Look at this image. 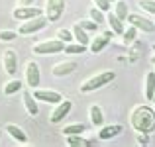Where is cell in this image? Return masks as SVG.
<instances>
[{
  "instance_id": "d6986e66",
  "label": "cell",
  "mask_w": 155,
  "mask_h": 147,
  "mask_svg": "<svg viewBox=\"0 0 155 147\" xmlns=\"http://www.w3.org/2000/svg\"><path fill=\"white\" fill-rule=\"evenodd\" d=\"M128 61L130 63H136L137 59L141 57V53H143V43L137 41V39H134L132 43H128Z\"/></svg>"
},
{
  "instance_id": "ffe728a7",
  "label": "cell",
  "mask_w": 155,
  "mask_h": 147,
  "mask_svg": "<svg viewBox=\"0 0 155 147\" xmlns=\"http://www.w3.org/2000/svg\"><path fill=\"white\" fill-rule=\"evenodd\" d=\"M106 24H108V28L112 30V34L120 35L122 31H124V22H122L120 18H118L116 14H114L112 10H108V16H106Z\"/></svg>"
},
{
  "instance_id": "ba28073f",
  "label": "cell",
  "mask_w": 155,
  "mask_h": 147,
  "mask_svg": "<svg viewBox=\"0 0 155 147\" xmlns=\"http://www.w3.org/2000/svg\"><path fill=\"white\" fill-rule=\"evenodd\" d=\"M24 79H26V84L30 88H38L39 83H41V73H39V65L35 61H30L26 65V73H24Z\"/></svg>"
},
{
  "instance_id": "3957f363",
  "label": "cell",
  "mask_w": 155,
  "mask_h": 147,
  "mask_svg": "<svg viewBox=\"0 0 155 147\" xmlns=\"http://www.w3.org/2000/svg\"><path fill=\"white\" fill-rule=\"evenodd\" d=\"M45 26H47V18L41 14V16H35V18H30V20H24V22H20L18 34H20V35H31V34H38V31H41Z\"/></svg>"
},
{
  "instance_id": "30bf717a",
  "label": "cell",
  "mask_w": 155,
  "mask_h": 147,
  "mask_svg": "<svg viewBox=\"0 0 155 147\" xmlns=\"http://www.w3.org/2000/svg\"><path fill=\"white\" fill-rule=\"evenodd\" d=\"M43 10L41 8H35L34 4L31 6H16L12 10V18L18 20V22H24V20H30V18H35V16H41Z\"/></svg>"
},
{
  "instance_id": "1f68e13d",
  "label": "cell",
  "mask_w": 155,
  "mask_h": 147,
  "mask_svg": "<svg viewBox=\"0 0 155 147\" xmlns=\"http://www.w3.org/2000/svg\"><path fill=\"white\" fill-rule=\"evenodd\" d=\"M16 38H18V31H14V30H2V31H0V41H2V43L14 41Z\"/></svg>"
},
{
  "instance_id": "4316f807",
  "label": "cell",
  "mask_w": 155,
  "mask_h": 147,
  "mask_svg": "<svg viewBox=\"0 0 155 147\" xmlns=\"http://www.w3.org/2000/svg\"><path fill=\"white\" fill-rule=\"evenodd\" d=\"M136 34H137V30L134 26H128V30H126L124 28V31H122V43H124V45H128V43H132L134 39H136Z\"/></svg>"
},
{
  "instance_id": "cb8c5ba5",
  "label": "cell",
  "mask_w": 155,
  "mask_h": 147,
  "mask_svg": "<svg viewBox=\"0 0 155 147\" xmlns=\"http://www.w3.org/2000/svg\"><path fill=\"white\" fill-rule=\"evenodd\" d=\"M128 10L130 8H128V2H126V0H116L114 6H112V12L122 20V22H126V18H128V14H130Z\"/></svg>"
},
{
  "instance_id": "44dd1931",
  "label": "cell",
  "mask_w": 155,
  "mask_h": 147,
  "mask_svg": "<svg viewBox=\"0 0 155 147\" xmlns=\"http://www.w3.org/2000/svg\"><path fill=\"white\" fill-rule=\"evenodd\" d=\"M65 145H69V147H88V145H92V141L84 139L81 133H73V136H65Z\"/></svg>"
},
{
  "instance_id": "836d02e7",
  "label": "cell",
  "mask_w": 155,
  "mask_h": 147,
  "mask_svg": "<svg viewBox=\"0 0 155 147\" xmlns=\"http://www.w3.org/2000/svg\"><path fill=\"white\" fill-rule=\"evenodd\" d=\"M136 143H137V145H147V143H149V133H145V132H137Z\"/></svg>"
},
{
  "instance_id": "4dcf8cb0",
  "label": "cell",
  "mask_w": 155,
  "mask_h": 147,
  "mask_svg": "<svg viewBox=\"0 0 155 147\" xmlns=\"http://www.w3.org/2000/svg\"><path fill=\"white\" fill-rule=\"evenodd\" d=\"M137 6H140L143 12L155 16V0H137Z\"/></svg>"
},
{
  "instance_id": "5bb4252c",
  "label": "cell",
  "mask_w": 155,
  "mask_h": 147,
  "mask_svg": "<svg viewBox=\"0 0 155 147\" xmlns=\"http://www.w3.org/2000/svg\"><path fill=\"white\" fill-rule=\"evenodd\" d=\"M22 104L24 108H26V112L30 114V116H38L39 114V106H38V100L34 98L30 90H24L22 88Z\"/></svg>"
},
{
  "instance_id": "7a4b0ae2",
  "label": "cell",
  "mask_w": 155,
  "mask_h": 147,
  "mask_svg": "<svg viewBox=\"0 0 155 147\" xmlns=\"http://www.w3.org/2000/svg\"><path fill=\"white\" fill-rule=\"evenodd\" d=\"M114 79H116V73H114V71L94 73V75H91L87 80H83V83H81L79 90L83 92V94H88V92L96 90V88H102V87H106V84H110Z\"/></svg>"
},
{
  "instance_id": "e575fe53",
  "label": "cell",
  "mask_w": 155,
  "mask_h": 147,
  "mask_svg": "<svg viewBox=\"0 0 155 147\" xmlns=\"http://www.w3.org/2000/svg\"><path fill=\"white\" fill-rule=\"evenodd\" d=\"M31 4H34V0H18L16 6H31Z\"/></svg>"
},
{
  "instance_id": "74e56055",
  "label": "cell",
  "mask_w": 155,
  "mask_h": 147,
  "mask_svg": "<svg viewBox=\"0 0 155 147\" xmlns=\"http://www.w3.org/2000/svg\"><path fill=\"white\" fill-rule=\"evenodd\" d=\"M0 137H2V129H0Z\"/></svg>"
},
{
  "instance_id": "7402d4cb",
  "label": "cell",
  "mask_w": 155,
  "mask_h": 147,
  "mask_svg": "<svg viewBox=\"0 0 155 147\" xmlns=\"http://www.w3.org/2000/svg\"><path fill=\"white\" fill-rule=\"evenodd\" d=\"M73 31V39H75L77 43H83V45H88V41H91V38H88V31H84L83 28L79 26V24H75V26L71 28Z\"/></svg>"
},
{
  "instance_id": "277c9868",
  "label": "cell",
  "mask_w": 155,
  "mask_h": 147,
  "mask_svg": "<svg viewBox=\"0 0 155 147\" xmlns=\"http://www.w3.org/2000/svg\"><path fill=\"white\" fill-rule=\"evenodd\" d=\"M65 49V43L61 39L53 38V39H43V41H38L34 45V53L35 55H55V53H61Z\"/></svg>"
},
{
  "instance_id": "5b68a950",
  "label": "cell",
  "mask_w": 155,
  "mask_h": 147,
  "mask_svg": "<svg viewBox=\"0 0 155 147\" xmlns=\"http://www.w3.org/2000/svg\"><path fill=\"white\" fill-rule=\"evenodd\" d=\"M71 108H73V102L69 100V98L59 100L57 104H53V110H51V114H49V122H51V124H59V122H63L65 118L69 116Z\"/></svg>"
},
{
  "instance_id": "8d00e7d4",
  "label": "cell",
  "mask_w": 155,
  "mask_h": 147,
  "mask_svg": "<svg viewBox=\"0 0 155 147\" xmlns=\"http://www.w3.org/2000/svg\"><path fill=\"white\" fill-rule=\"evenodd\" d=\"M151 102H155V94H153V100H151Z\"/></svg>"
},
{
  "instance_id": "8992f818",
  "label": "cell",
  "mask_w": 155,
  "mask_h": 147,
  "mask_svg": "<svg viewBox=\"0 0 155 147\" xmlns=\"http://www.w3.org/2000/svg\"><path fill=\"white\" fill-rule=\"evenodd\" d=\"M65 12V0H45L43 6V16L47 18V22H57Z\"/></svg>"
},
{
  "instance_id": "52a82bcc",
  "label": "cell",
  "mask_w": 155,
  "mask_h": 147,
  "mask_svg": "<svg viewBox=\"0 0 155 147\" xmlns=\"http://www.w3.org/2000/svg\"><path fill=\"white\" fill-rule=\"evenodd\" d=\"M126 22H128L130 26H134L137 31H143V34H153L155 31V24L151 22V20L143 18L141 14H128Z\"/></svg>"
},
{
  "instance_id": "83f0119b",
  "label": "cell",
  "mask_w": 155,
  "mask_h": 147,
  "mask_svg": "<svg viewBox=\"0 0 155 147\" xmlns=\"http://www.w3.org/2000/svg\"><path fill=\"white\" fill-rule=\"evenodd\" d=\"M88 18L92 20V22H96L100 26V24H104L106 22V16H104V12H100L96 6H92L91 10H88Z\"/></svg>"
},
{
  "instance_id": "ac0fdd59",
  "label": "cell",
  "mask_w": 155,
  "mask_h": 147,
  "mask_svg": "<svg viewBox=\"0 0 155 147\" xmlns=\"http://www.w3.org/2000/svg\"><path fill=\"white\" fill-rule=\"evenodd\" d=\"M88 120H91V124L94 128H100L104 124V112L98 104H91V108H88Z\"/></svg>"
},
{
  "instance_id": "f546056e",
  "label": "cell",
  "mask_w": 155,
  "mask_h": 147,
  "mask_svg": "<svg viewBox=\"0 0 155 147\" xmlns=\"http://www.w3.org/2000/svg\"><path fill=\"white\" fill-rule=\"evenodd\" d=\"M77 24H79V26L83 28L84 31H98V24H96V22H92L91 18H87V20H79Z\"/></svg>"
},
{
  "instance_id": "d4e9b609",
  "label": "cell",
  "mask_w": 155,
  "mask_h": 147,
  "mask_svg": "<svg viewBox=\"0 0 155 147\" xmlns=\"http://www.w3.org/2000/svg\"><path fill=\"white\" fill-rule=\"evenodd\" d=\"M67 55H81V53L87 51V45H83V43H65V49H63Z\"/></svg>"
},
{
  "instance_id": "6da1fadb",
  "label": "cell",
  "mask_w": 155,
  "mask_h": 147,
  "mask_svg": "<svg viewBox=\"0 0 155 147\" xmlns=\"http://www.w3.org/2000/svg\"><path fill=\"white\" fill-rule=\"evenodd\" d=\"M130 126L134 132L151 133L155 129V110L147 104H140L130 112Z\"/></svg>"
},
{
  "instance_id": "e0dca14e",
  "label": "cell",
  "mask_w": 155,
  "mask_h": 147,
  "mask_svg": "<svg viewBox=\"0 0 155 147\" xmlns=\"http://www.w3.org/2000/svg\"><path fill=\"white\" fill-rule=\"evenodd\" d=\"M143 94H145V100H147V102L153 100V94H155V71H147V75H145Z\"/></svg>"
},
{
  "instance_id": "f35d334b",
  "label": "cell",
  "mask_w": 155,
  "mask_h": 147,
  "mask_svg": "<svg viewBox=\"0 0 155 147\" xmlns=\"http://www.w3.org/2000/svg\"><path fill=\"white\" fill-rule=\"evenodd\" d=\"M110 2H116V0H110Z\"/></svg>"
},
{
  "instance_id": "d590c367",
  "label": "cell",
  "mask_w": 155,
  "mask_h": 147,
  "mask_svg": "<svg viewBox=\"0 0 155 147\" xmlns=\"http://www.w3.org/2000/svg\"><path fill=\"white\" fill-rule=\"evenodd\" d=\"M151 63L155 65V53H153V57H151Z\"/></svg>"
},
{
  "instance_id": "4fadbf2b",
  "label": "cell",
  "mask_w": 155,
  "mask_h": 147,
  "mask_svg": "<svg viewBox=\"0 0 155 147\" xmlns=\"http://www.w3.org/2000/svg\"><path fill=\"white\" fill-rule=\"evenodd\" d=\"M75 71H77L75 61H59V63L53 65L51 75L53 77H67V75H71V73H75Z\"/></svg>"
},
{
  "instance_id": "f1b7e54d",
  "label": "cell",
  "mask_w": 155,
  "mask_h": 147,
  "mask_svg": "<svg viewBox=\"0 0 155 147\" xmlns=\"http://www.w3.org/2000/svg\"><path fill=\"white\" fill-rule=\"evenodd\" d=\"M57 39H61L63 43H71V41H75L73 39V31L71 30H65V28H59L57 30V35H55Z\"/></svg>"
},
{
  "instance_id": "2e32d148",
  "label": "cell",
  "mask_w": 155,
  "mask_h": 147,
  "mask_svg": "<svg viewBox=\"0 0 155 147\" xmlns=\"http://www.w3.org/2000/svg\"><path fill=\"white\" fill-rule=\"evenodd\" d=\"M4 132H6L14 141H18V143H28V133L24 132L20 126H16V124H6Z\"/></svg>"
},
{
  "instance_id": "7c38bea8",
  "label": "cell",
  "mask_w": 155,
  "mask_h": 147,
  "mask_svg": "<svg viewBox=\"0 0 155 147\" xmlns=\"http://www.w3.org/2000/svg\"><path fill=\"white\" fill-rule=\"evenodd\" d=\"M34 98L38 102H45V104H57L59 100H63V96L55 90H45V88H38V90L31 92Z\"/></svg>"
},
{
  "instance_id": "9c48e42d",
  "label": "cell",
  "mask_w": 155,
  "mask_h": 147,
  "mask_svg": "<svg viewBox=\"0 0 155 147\" xmlns=\"http://www.w3.org/2000/svg\"><path fill=\"white\" fill-rule=\"evenodd\" d=\"M2 69L6 75L14 77L16 73H18V53L14 51V49H6V51L2 53Z\"/></svg>"
},
{
  "instance_id": "8fae6325",
  "label": "cell",
  "mask_w": 155,
  "mask_h": 147,
  "mask_svg": "<svg viewBox=\"0 0 155 147\" xmlns=\"http://www.w3.org/2000/svg\"><path fill=\"white\" fill-rule=\"evenodd\" d=\"M112 35H114V34H112V30L104 31V34H98L96 38H92L91 41H88L87 49H88L91 53H94V55H96V53H100V51H102V49H104V47H106V45L110 43V39H112Z\"/></svg>"
},
{
  "instance_id": "603a6c76",
  "label": "cell",
  "mask_w": 155,
  "mask_h": 147,
  "mask_svg": "<svg viewBox=\"0 0 155 147\" xmlns=\"http://www.w3.org/2000/svg\"><path fill=\"white\" fill-rule=\"evenodd\" d=\"M24 88V83L20 79H12V80H8L6 84H4V88H2V94H6V96H12V94H16V92H20Z\"/></svg>"
},
{
  "instance_id": "9a60e30c",
  "label": "cell",
  "mask_w": 155,
  "mask_h": 147,
  "mask_svg": "<svg viewBox=\"0 0 155 147\" xmlns=\"http://www.w3.org/2000/svg\"><path fill=\"white\" fill-rule=\"evenodd\" d=\"M122 133V126L120 124H112V126H100V132H98V139L102 141H108V139H114L116 136Z\"/></svg>"
},
{
  "instance_id": "d6a6232c",
  "label": "cell",
  "mask_w": 155,
  "mask_h": 147,
  "mask_svg": "<svg viewBox=\"0 0 155 147\" xmlns=\"http://www.w3.org/2000/svg\"><path fill=\"white\" fill-rule=\"evenodd\" d=\"M92 6H96L100 12H108L112 8V2L110 0H92Z\"/></svg>"
},
{
  "instance_id": "484cf974",
  "label": "cell",
  "mask_w": 155,
  "mask_h": 147,
  "mask_svg": "<svg viewBox=\"0 0 155 147\" xmlns=\"http://www.w3.org/2000/svg\"><path fill=\"white\" fill-rule=\"evenodd\" d=\"M63 136H73V133H84V124H67L61 128Z\"/></svg>"
}]
</instances>
